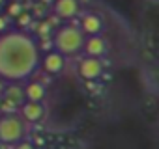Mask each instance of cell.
<instances>
[{"label": "cell", "instance_id": "cell-15", "mask_svg": "<svg viewBox=\"0 0 159 149\" xmlns=\"http://www.w3.org/2000/svg\"><path fill=\"white\" fill-rule=\"evenodd\" d=\"M15 149H36V145L32 142H26V140H21L15 143Z\"/></svg>", "mask_w": 159, "mask_h": 149}, {"label": "cell", "instance_id": "cell-9", "mask_svg": "<svg viewBox=\"0 0 159 149\" xmlns=\"http://www.w3.org/2000/svg\"><path fill=\"white\" fill-rule=\"evenodd\" d=\"M84 52L88 56H94V58H101L105 52H107V41L101 37V36H88L84 39V45H83Z\"/></svg>", "mask_w": 159, "mask_h": 149}, {"label": "cell", "instance_id": "cell-16", "mask_svg": "<svg viewBox=\"0 0 159 149\" xmlns=\"http://www.w3.org/2000/svg\"><path fill=\"white\" fill-rule=\"evenodd\" d=\"M6 86H8V82L4 80V79H0V95L4 93V90H6Z\"/></svg>", "mask_w": 159, "mask_h": 149}, {"label": "cell", "instance_id": "cell-3", "mask_svg": "<svg viewBox=\"0 0 159 149\" xmlns=\"http://www.w3.org/2000/svg\"><path fill=\"white\" fill-rule=\"evenodd\" d=\"M26 134V125L19 116L6 114L0 119V142L6 145H15Z\"/></svg>", "mask_w": 159, "mask_h": 149}, {"label": "cell", "instance_id": "cell-8", "mask_svg": "<svg viewBox=\"0 0 159 149\" xmlns=\"http://www.w3.org/2000/svg\"><path fill=\"white\" fill-rule=\"evenodd\" d=\"M64 65H66V56H62L56 50L47 52L45 58H43V69H45L47 74H60Z\"/></svg>", "mask_w": 159, "mask_h": 149}, {"label": "cell", "instance_id": "cell-1", "mask_svg": "<svg viewBox=\"0 0 159 149\" xmlns=\"http://www.w3.org/2000/svg\"><path fill=\"white\" fill-rule=\"evenodd\" d=\"M39 65V49L36 39L23 30H8L0 34V79L19 82Z\"/></svg>", "mask_w": 159, "mask_h": 149}, {"label": "cell", "instance_id": "cell-4", "mask_svg": "<svg viewBox=\"0 0 159 149\" xmlns=\"http://www.w3.org/2000/svg\"><path fill=\"white\" fill-rule=\"evenodd\" d=\"M79 74H81L83 80H98L103 73V63L99 58H94V56H86L81 60L79 63Z\"/></svg>", "mask_w": 159, "mask_h": 149}, {"label": "cell", "instance_id": "cell-11", "mask_svg": "<svg viewBox=\"0 0 159 149\" xmlns=\"http://www.w3.org/2000/svg\"><path fill=\"white\" fill-rule=\"evenodd\" d=\"M2 95H4L6 101H10L15 106H21L25 103V90L17 82H8V86H6V90H4Z\"/></svg>", "mask_w": 159, "mask_h": 149}, {"label": "cell", "instance_id": "cell-10", "mask_svg": "<svg viewBox=\"0 0 159 149\" xmlns=\"http://www.w3.org/2000/svg\"><path fill=\"white\" fill-rule=\"evenodd\" d=\"M23 90H25V101H32V103H43V99L47 95V88L43 84H39L38 80L28 82Z\"/></svg>", "mask_w": 159, "mask_h": 149}, {"label": "cell", "instance_id": "cell-5", "mask_svg": "<svg viewBox=\"0 0 159 149\" xmlns=\"http://www.w3.org/2000/svg\"><path fill=\"white\" fill-rule=\"evenodd\" d=\"M52 11L58 19L71 21L81 11V2L79 0H52Z\"/></svg>", "mask_w": 159, "mask_h": 149}, {"label": "cell", "instance_id": "cell-12", "mask_svg": "<svg viewBox=\"0 0 159 149\" xmlns=\"http://www.w3.org/2000/svg\"><path fill=\"white\" fill-rule=\"evenodd\" d=\"M6 15L8 17H11V19H15L17 15H21L26 8H25V2L23 0H11V2H6Z\"/></svg>", "mask_w": 159, "mask_h": 149}, {"label": "cell", "instance_id": "cell-17", "mask_svg": "<svg viewBox=\"0 0 159 149\" xmlns=\"http://www.w3.org/2000/svg\"><path fill=\"white\" fill-rule=\"evenodd\" d=\"M4 6H6V0H0V11L4 10Z\"/></svg>", "mask_w": 159, "mask_h": 149}, {"label": "cell", "instance_id": "cell-6", "mask_svg": "<svg viewBox=\"0 0 159 149\" xmlns=\"http://www.w3.org/2000/svg\"><path fill=\"white\" fill-rule=\"evenodd\" d=\"M45 117V106L43 103H32L25 101L21 104V119L26 123H38Z\"/></svg>", "mask_w": 159, "mask_h": 149}, {"label": "cell", "instance_id": "cell-14", "mask_svg": "<svg viewBox=\"0 0 159 149\" xmlns=\"http://www.w3.org/2000/svg\"><path fill=\"white\" fill-rule=\"evenodd\" d=\"M11 23H13V19H11V17H8L6 13H0V34L8 32V30H10V26H11Z\"/></svg>", "mask_w": 159, "mask_h": 149}, {"label": "cell", "instance_id": "cell-7", "mask_svg": "<svg viewBox=\"0 0 159 149\" xmlns=\"http://www.w3.org/2000/svg\"><path fill=\"white\" fill-rule=\"evenodd\" d=\"M79 28L83 30L84 36H99L103 32V21L96 13H84L81 17V24Z\"/></svg>", "mask_w": 159, "mask_h": 149}, {"label": "cell", "instance_id": "cell-13", "mask_svg": "<svg viewBox=\"0 0 159 149\" xmlns=\"http://www.w3.org/2000/svg\"><path fill=\"white\" fill-rule=\"evenodd\" d=\"M15 23H17V28L19 30H23V32H26V28H30V26H34L36 23H34V17H32V13L30 11H23L21 15H17L15 17Z\"/></svg>", "mask_w": 159, "mask_h": 149}, {"label": "cell", "instance_id": "cell-2", "mask_svg": "<svg viewBox=\"0 0 159 149\" xmlns=\"http://www.w3.org/2000/svg\"><path fill=\"white\" fill-rule=\"evenodd\" d=\"M86 36L83 34V30L75 26V24H66L58 30H54L52 36V45L54 50L60 52L62 56H73L79 50H83Z\"/></svg>", "mask_w": 159, "mask_h": 149}]
</instances>
